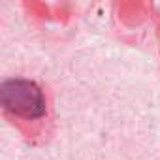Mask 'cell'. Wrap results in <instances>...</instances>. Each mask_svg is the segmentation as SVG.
I'll return each mask as SVG.
<instances>
[{
	"label": "cell",
	"instance_id": "obj_1",
	"mask_svg": "<svg viewBox=\"0 0 160 160\" xmlns=\"http://www.w3.org/2000/svg\"><path fill=\"white\" fill-rule=\"evenodd\" d=\"M0 108L13 119L40 121L47 113L43 91L28 79H6L0 83Z\"/></svg>",
	"mask_w": 160,
	"mask_h": 160
}]
</instances>
